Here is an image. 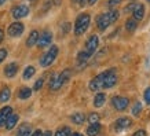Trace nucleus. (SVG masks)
I'll return each mask as SVG.
<instances>
[{"mask_svg": "<svg viewBox=\"0 0 150 136\" xmlns=\"http://www.w3.org/2000/svg\"><path fill=\"white\" fill-rule=\"evenodd\" d=\"M138 26V21L134 18H128L127 22H125V29L127 32H135V29Z\"/></svg>", "mask_w": 150, "mask_h": 136, "instance_id": "4be33fe9", "label": "nucleus"}, {"mask_svg": "<svg viewBox=\"0 0 150 136\" xmlns=\"http://www.w3.org/2000/svg\"><path fill=\"white\" fill-rule=\"evenodd\" d=\"M39 32L37 30H32L30 32V35H29V37L26 39V45L28 47H33V45L37 43V40H39Z\"/></svg>", "mask_w": 150, "mask_h": 136, "instance_id": "f3484780", "label": "nucleus"}, {"mask_svg": "<svg viewBox=\"0 0 150 136\" xmlns=\"http://www.w3.org/2000/svg\"><path fill=\"white\" fill-rule=\"evenodd\" d=\"M73 3H77L80 6H92L96 3V0H73Z\"/></svg>", "mask_w": 150, "mask_h": 136, "instance_id": "bb28decb", "label": "nucleus"}, {"mask_svg": "<svg viewBox=\"0 0 150 136\" xmlns=\"http://www.w3.org/2000/svg\"><path fill=\"white\" fill-rule=\"evenodd\" d=\"M41 135H43V132H41L40 129H37V131H35V132H33V133H32V135H30V136H41Z\"/></svg>", "mask_w": 150, "mask_h": 136, "instance_id": "e433bc0d", "label": "nucleus"}, {"mask_svg": "<svg viewBox=\"0 0 150 136\" xmlns=\"http://www.w3.org/2000/svg\"><path fill=\"white\" fill-rule=\"evenodd\" d=\"M4 1H6V0H0V6H1V4H4Z\"/></svg>", "mask_w": 150, "mask_h": 136, "instance_id": "a19ab883", "label": "nucleus"}, {"mask_svg": "<svg viewBox=\"0 0 150 136\" xmlns=\"http://www.w3.org/2000/svg\"><path fill=\"white\" fill-rule=\"evenodd\" d=\"M72 121L74 124H77V125H81L84 121H86V116L83 113H76L72 116Z\"/></svg>", "mask_w": 150, "mask_h": 136, "instance_id": "b1692460", "label": "nucleus"}, {"mask_svg": "<svg viewBox=\"0 0 150 136\" xmlns=\"http://www.w3.org/2000/svg\"><path fill=\"white\" fill-rule=\"evenodd\" d=\"M43 84H44V78H39L36 81V84H35V91H39L43 87Z\"/></svg>", "mask_w": 150, "mask_h": 136, "instance_id": "2f4dec72", "label": "nucleus"}, {"mask_svg": "<svg viewBox=\"0 0 150 136\" xmlns=\"http://www.w3.org/2000/svg\"><path fill=\"white\" fill-rule=\"evenodd\" d=\"M109 15H110L112 22H116V21L118 19V15H120V14H118L117 10H110V11H109Z\"/></svg>", "mask_w": 150, "mask_h": 136, "instance_id": "c756f323", "label": "nucleus"}, {"mask_svg": "<svg viewBox=\"0 0 150 136\" xmlns=\"http://www.w3.org/2000/svg\"><path fill=\"white\" fill-rule=\"evenodd\" d=\"M30 95H32V89H30V88H28V87H22V88L19 89V92H18V98L19 99H22V100L30 98Z\"/></svg>", "mask_w": 150, "mask_h": 136, "instance_id": "412c9836", "label": "nucleus"}, {"mask_svg": "<svg viewBox=\"0 0 150 136\" xmlns=\"http://www.w3.org/2000/svg\"><path fill=\"white\" fill-rule=\"evenodd\" d=\"M99 114L98 113H91L90 116H88V121H90V124H95V123H99Z\"/></svg>", "mask_w": 150, "mask_h": 136, "instance_id": "cd10ccee", "label": "nucleus"}, {"mask_svg": "<svg viewBox=\"0 0 150 136\" xmlns=\"http://www.w3.org/2000/svg\"><path fill=\"white\" fill-rule=\"evenodd\" d=\"M102 80H103V88H113L117 84V73L116 70L110 69L102 73Z\"/></svg>", "mask_w": 150, "mask_h": 136, "instance_id": "7ed1b4c3", "label": "nucleus"}, {"mask_svg": "<svg viewBox=\"0 0 150 136\" xmlns=\"http://www.w3.org/2000/svg\"><path fill=\"white\" fill-rule=\"evenodd\" d=\"M30 131H32V128H30L29 124H22V125L18 128L17 136H30Z\"/></svg>", "mask_w": 150, "mask_h": 136, "instance_id": "a211bd4d", "label": "nucleus"}, {"mask_svg": "<svg viewBox=\"0 0 150 136\" xmlns=\"http://www.w3.org/2000/svg\"><path fill=\"white\" fill-rule=\"evenodd\" d=\"M59 52V48L57 47V45H51L50 50L47 51L46 54L43 55L40 58V65L43 66V68H47V66H50L52 62L55 61V58H57V55H58Z\"/></svg>", "mask_w": 150, "mask_h": 136, "instance_id": "f03ea898", "label": "nucleus"}, {"mask_svg": "<svg viewBox=\"0 0 150 136\" xmlns=\"http://www.w3.org/2000/svg\"><path fill=\"white\" fill-rule=\"evenodd\" d=\"M112 19H110V15H109V13H106V14H100L99 17L96 18V26H98V29L99 30H106L108 27L112 25Z\"/></svg>", "mask_w": 150, "mask_h": 136, "instance_id": "20e7f679", "label": "nucleus"}, {"mask_svg": "<svg viewBox=\"0 0 150 136\" xmlns=\"http://www.w3.org/2000/svg\"><path fill=\"white\" fill-rule=\"evenodd\" d=\"M23 29H25L23 23H21V22H13L8 26V29H7V33H8V36H11V37H19L21 35H22Z\"/></svg>", "mask_w": 150, "mask_h": 136, "instance_id": "423d86ee", "label": "nucleus"}, {"mask_svg": "<svg viewBox=\"0 0 150 136\" xmlns=\"http://www.w3.org/2000/svg\"><path fill=\"white\" fill-rule=\"evenodd\" d=\"M132 136H146V132L143 131V129H139V131H137Z\"/></svg>", "mask_w": 150, "mask_h": 136, "instance_id": "c9c22d12", "label": "nucleus"}, {"mask_svg": "<svg viewBox=\"0 0 150 136\" xmlns=\"http://www.w3.org/2000/svg\"><path fill=\"white\" fill-rule=\"evenodd\" d=\"M58 78H59V82L64 85L65 82H68L69 78H70V70H69V69H65L61 74H58Z\"/></svg>", "mask_w": 150, "mask_h": 136, "instance_id": "5701e85b", "label": "nucleus"}, {"mask_svg": "<svg viewBox=\"0 0 150 136\" xmlns=\"http://www.w3.org/2000/svg\"><path fill=\"white\" fill-rule=\"evenodd\" d=\"M90 22H91L90 14H87V13L80 14L77 18H76V22H74V33H76L77 36H81L83 33L88 29Z\"/></svg>", "mask_w": 150, "mask_h": 136, "instance_id": "f257e3e1", "label": "nucleus"}, {"mask_svg": "<svg viewBox=\"0 0 150 136\" xmlns=\"http://www.w3.org/2000/svg\"><path fill=\"white\" fill-rule=\"evenodd\" d=\"M128 103H129L128 98H124V96H114L112 99V104L114 106V109L118 110V111H123V110L127 109Z\"/></svg>", "mask_w": 150, "mask_h": 136, "instance_id": "39448f33", "label": "nucleus"}, {"mask_svg": "<svg viewBox=\"0 0 150 136\" xmlns=\"http://www.w3.org/2000/svg\"><path fill=\"white\" fill-rule=\"evenodd\" d=\"M3 39H4V32H3V30L0 29V43L3 41Z\"/></svg>", "mask_w": 150, "mask_h": 136, "instance_id": "4c0bfd02", "label": "nucleus"}, {"mask_svg": "<svg viewBox=\"0 0 150 136\" xmlns=\"http://www.w3.org/2000/svg\"><path fill=\"white\" fill-rule=\"evenodd\" d=\"M98 45H99V40H98V36L95 35H92L88 40H87V44H86V51L88 52L90 55H92L94 52L96 51L98 48Z\"/></svg>", "mask_w": 150, "mask_h": 136, "instance_id": "1a4fd4ad", "label": "nucleus"}, {"mask_svg": "<svg viewBox=\"0 0 150 136\" xmlns=\"http://www.w3.org/2000/svg\"><path fill=\"white\" fill-rule=\"evenodd\" d=\"M141 111H142V104L138 102V103H135L134 104V109H132V114L137 117V116H139L141 114Z\"/></svg>", "mask_w": 150, "mask_h": 136, "instance_id": "c85d7f7f", "label": "nucleus"}, {"mask_svg": "<svg viewBox=\"0 0 150 136\" xmlns=\"http://www.w3.org/2000/svg\"><path fill=\"white\" fill-rule=\"evenodd\" d=\"M41 136H51V132H50V131H46Z\"/></svg>", "mask_w": 150, "mask_h": 136, "instance_id": "58836bf2", "label": "nucleus"}, {"mask_svg": "<svg viewBox=\"0 0 150 136\" xmlns=\"http://www.w3.org/2000/svg\"><path fill=\"white\" fill-rule=\"evenodd\" d=\"M51 41H52V35H51V32H44L43 35L39 36V40H37L36 44L39 45L40 48H44V47L51 44Z\"/></svg>", "mask_w": 150, "mask_h": 136, "instance_id": "9d476101", "label": "nucleus"}, {"mask_svg": "<svg viewBox=\"0 0 150 136\" xmlns=\"http://www.w3.org/2000/svg\"><path fill=\"white\" fill-rule=\"evenodd\" d=\"M18 73V65L15 63V62H11V63H8L7 66H6L4 69V74H6V77H14L15 74Z\"/></svg>", "mask_w": 150, "mask_h": 136, "instance_id": "ddd939ff", "label": "nucleus"}, {"mask_svg": "<svg viewBox=\"0 0 150 136\" xmlns=\"http://www.w3.org/2000/svg\"><path fill=\"white\" fill-rule=\"evenodd\" d=\"M105 102H106V95L99 92V94H96V96L94 98V106L95 107H100V106H103Z\"/></svg>", "mask_w": 150, "mask_h": 136, "instance_id": "aec40b11", "label": "nucleus"}, {"mask_svg": "<svg viewBox=\"0 0 150 136\" xmlns=\"http://www.w3.org/2000/svg\"><path fill=\"white\" fill-rule=\"evenodd\" d=\"M11 113H13V109L10 106H6V107L0 110V127H4L6 121H7V118L10 117Z\"/></svg>", "mask_w": 150, "mask_h": 136, "instance_id": "4468645a", "label": "nucleus"}, {"mask_svg": "<svg viewBox=\"0 0 150 136\" xmlns=\"http://www.w3.org/2000/svg\"><path fill=\"white\" fill-rule=\"evenodd\" d=\"M143 98H145V102H146V103L150 104V87L145 91V96H143Z\"/></svg>", "mask_w": 150, "mask_h": 136, "instance_id": "473e14b6", "label": "nucleus"}, {"mask_svg": "<svg viewBox=\"0 0 150 136\" xmlns=\"http://www.w3.org/2000/svg\"><path fill=\"white\" fill-rule=\"evenodd\" d=\"M18 120H19V117H18V114H10V117L7 118V121H6V124H4V127H6V129H8V131H11L15 125H17V123H18Z\"/></svg>", "mask_w": 150, "mask_h": 136, "instance_id": "2eb2a0df", "label": "nucleus"}, {"mask_svg": "<svg viewBox=\"0 0 150 136\" xmlns=\"http://www.w3.org/2000/svg\"><path fill=\"white\" fill-rule=\"evenodd\" d=\"M132 125V120L128 117H121L118 118L117 121H116V124H114V129L118 132L121 131H125V129H128V128Z\"/></svg>", "mask_w": 150, "mask_h": 136, "instance_id": "6e6552de", "label": "nucleus"}, {"mask_svg": "<svg viewBox=\"0 0 150 136\" xmlns=\"http://www.w3.org/2000/svg\"><path fill=\"white\" fill-rule=\"evenodd\" d=\"M55 136H70V128H69V127L61 128V129H58V131H57Z\"/></svg>", "mask_w": 150, "mask_h": 136, "instance_id": "a878e982", "label": "nucleus"}, {"mask_svg": "<svg viewBox=\"0 0 150 136\" xmlns=\"http://www.w3.org/2000/svg\"><path fill=\"white\" fill-rule=\"evenodd\" d=\"M10 96H11V91H10L8 87L1 88V91H0V102H1V103H6V102L10 99Z\"/></svg>", "mask_w": 150, "mask_h": 136, "instance_id": "6ab92c4d", "label": "nucleus"}, {"mask_svg": "<svg viewBox=\"0 0 150 136\" xmlns=\"http://www.w3.org/2000/svg\"><path fill=\"white\" fill-rule=\"evenodd\" d=\"M70 136H83V135H81V133H72Z\"/></svg>", "mask_w": 150, "mask_h": 136, "instance_id": "ea45409f", "label": "nucleus"}, {"mask_svg": "<svg viewBox=\"0 0 150 136\" xmlns=\"http://www.w3.org/2000/svg\"><path fill=\"white\" fill-rule=\"evenodd\" d=\"M28 14H29V7L25 4H19V6H15L13 8V17L15 19H21V18H25Z\"/></svg>", "mask_w": 150, "mask_h": 136, "instance_id": "0eeeda50", "label": "nucleus"}, {"mask_svg": "<svg viewBox=\"0 0 150 136\" xmlns=\"http://www.w3.org/2000/svg\"><path fill=\"white\" fill-rule=\"evenodd\" d=\"M90 89L91 91H99L100 88H103V80H102V73L98 74L95 78H92L90 81Z\"/></svg>", "mask_w": 150, "mask_h": 136, "instance_id": "9b49d317", "label": "nucleus"}, {"mask_svg": "<svg viewBox=\"0 0 150 136\" xmlns=\"http://www.w3.org/2000/svg\"><path fill=\"white\" fill-rule=\"evenodd\" d=\"M100 129H102V127L99 125V123L90 124V127L87 128V135L88 136H98L100 133Z\"/></svg>", "mask_w": 150, "mask_h": 136, "instance_id": "dca6fc26", "label": "nucleus"}, {"mask_svg": "<svg viewBox=\"0 0 150 136\" xmlns=\"http://www.w3.org/2000/svg\"><path fill=\"white\" fill-rule=\"evenodd\" d=\"M35 73H36V69L33 68V66H28L25 69V72H23V76L22 77L25 80H29V78H32V76H35Z\"/></svg>", "mask_w": 150, "mask_h": 136, "instance_id": "393cba45", "label": "nucleus"}, {"mask_svg": "<svg viewBox=\"0 0 150 136\" xmlns=\"http://www.w3.org/2000/svg\"><path fill=\"white\" fill-rule=\"evenodd\" d=\"M134 7H135V4H134V3H131V4H128L127 7L124 8V11H125V13H131L132 10H134Z\"/></svg>", "mask_w": 150, "mask_h": 136, "instance_id": "f704fd0d", "label": "nucleus"}, {"mask_svg": "<svg viewBox=\"0 0 150 136\" xmlns=\"http://www.w3.org/2000/svg\"><path fill=\"white\" fill-rule=\"evenodd\" d=\"M132 18L137 19V21H141V19H143V17H145V6L143 4H135V7H134V10H132Z\"/></svg>", "mask_w": 150, "mask_h": 136, "instance_id": "f8f14e48", "label": "nucleus"}, {"mask_svg": "<svg viewBox=\"0 0 150 136\" xmlns=\"http://www.w3.org/2000/svg\"><path fill=\"white\" fill-rule=\"evenodd\" d=\"M7 58V50L6 48H0V63Z\"/></svg>", "mask_w": 150, "mask_h": 136, "instance_id": "7c9ffc66", "label": "nucleus"}, {"mask_svg": "<svg viewBox=\"0 0 150 136\" xmlns=\"http://www.w3.org/2000/svg\"><path fill=\"white\" fill-rule=\"evenodd\" d=\"M121 3V0H109V6L110 7H116L117 4Z\"/></svg>", "mask_w": 150, "mask_h": 136, "instance_id": "72a5a7b5", "label": "nucleus"}]
</instances>
